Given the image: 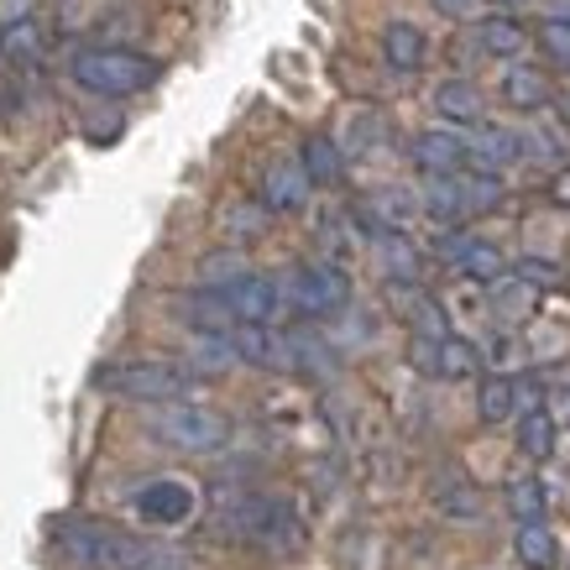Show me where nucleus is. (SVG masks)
Here are the masks:
<instances>
[{"mask_svg": "<svg viewBox=\"0 0 570 570\" xmlns=\"http://www.w3.org/2000/svg\"><path fill=\"white\" fill-rule=\"evenodd\" d=\"M58 550L69 554L79 570H189V560L174 554L168 544L110 529L100 519H69L58 529Z\"/></svg>", "mask_w": 570, "mask_h": 570, "instance_id": "1", "label": "nucleus"}, {"mask_svg": "<svg viewBox=\"0 0 570 570\" xmlns=\"http://www.w3.org/2000/svg\"><path fill=\"white\" fill-rule=\"evenodd\" d=\"M73 85L100 95V100H126V95H141L163 79V63L147 58L137 48H79L69 58Z\"/></svg>", "mask_w": 570, "mask_h": 570, "instance_id": "2", "label": "nucleus"}, {"mask_svg": "<svg viewBox=\"0 0 570 570\" xmlns=\"http://www.w3.org/2000/svg\"><path fill=\"white\" fill-rule=\"evenodd\" d=\"M95 387L110 397H131V403H168L194 387V372L184 362H163V356H137V362H110L95 372Z\"/></svg>", "mask_w": 570, "mask_h": 570, "instance_id": "3", "label": "nucleus"}, {"mask_svg": "<svg viewBox=\"0 0 570 570\" xmlns=\"http://www.w3.org/2000/svg\"><path fill=\"white\" fill-rule=\"evenodd\" d=\"M147 434L157 445L178 450V455H215V450L230 445V419L205 409V403H163L153 419H147Z\"/></svg>", "mask_w": 570, "mask_h": 570, "instance_id": "4", "label": "nucleus"}, {"mask_svg": "<svg viewBox=\"0 0 570 570\" xmlns=\"http://www.w3.org/2000/svg\"><path fill=\"white\" fill-rule=\"evenodd\" d=\"M220 529L242 544H257V550H288L298 539L294 508L277 498H236L230 508H220Z\"/></svg>", "mask_w": 570, "mask_h": 570, "instance_id": "5", "label": "nucleus"}, {"mask_svg": "<svg viewBox=\"0 0 570 570\" xmlns=\"http://www.w3.org/2000/svg\"><path fill=\"white\" fill-rule=\"evenodd\" d=\"M283 298H288L304 320H330V314H341L351 304V277L341 273L335 262H304V267L288 273Z\"/></svg>", "mask_w": 570, "mask_h": 570, "instance_id": "6", "label": "nucleus"}, {"mask_svg": "<svg viewBox=\"0 0 570 570\" xmlns=\"http://www.w3.org/2000/svg\"><path fill=\"white\" fill-rule=\"evenodd\" d=\"M131 508H137L141 523H157V529H178V523L194 519L199 498H194V487L184 482V476H153L147 487H137Z\"/></svg>", "mask_w": 570, "mask_h": 570, "instance_id": "7", "label": "nucleus"}, {"mask_svg": "<svg viewBox=\"0 0 570 570\" xmlns=\"http://www.w3.org/2000/svg\"><path fill=\"white\" fill-rule=\"evenodd\" d=\"M220 298H225V309H230L236 325H273L277 314H283V288L262 273L230 277V283L220 288Z\"/></svg>", "mask_w": 570, "mask_h": 570, "instance_id": "8", "label": "nucleus"}, {"mask_svg": "<svg viewBox=\"0 0 570 570\" xmlns=\"http://www.w3.org/2000/svg\"><path fill=\"white\" fill-rule=\"evenodd\" d=\"M230 346H236V362H252L262 372H298L294 341L273 325H230Z\"/></svg>", "mask_w": 570, "mask_h": 570, "instance_id": "9", "label": "nucleus"}, {"mask_svg": "<svg viewBox=\"0 0 570 570\" xmlns=\"http://www.w3.org/2000/svg\"><path fill=\"white\" fill-rule=\"evenodd\" d=\"M309 174L298 168V157H283V163H273L267 174H262V189H257V205L267 209V215H294V209L309 205Z\"/></svg>", "mask_w": 570, "mask_h": 570, "instance_id": "10", "label": "nucleus"}, {"mask_svg": "<svg viewBox=\"0 0 570 570\" xmlns=\"http://www.w3.org/2000/svg\"><path fill=\"white\" fill-rule=\"evenodd\" d=\"M414 163H419V174H461L466 168V137H455V131H419L414 137Z\"/></svg>", "mask_w": 570, "mask_h": 570, "instance_id": "11", "label": "nucleus"}, {"mask_svg": "<svg viewBox=\"0 0 570 570\" xmlns=\"http://www.w3.org/2000/svg\"><path fill=\"white\" fill-rule=\"evenodd\" d=\"M382 58L393 73H419L430 63V37L419 32L414 21H387L382 27Z\"/></svg>", "mask_w": 570, "mask_h": 570, "instance_id": "12", "label": "nucleus"}, {"mask_svg": "<svg viewBox=\"0 0 570 570\" xmlns=\"http://www.w3.org/2000/svg\"><path fill=\"white\" fill-rule=\"evenodd\" d=\"M372 246H377V257H382V273L397 277V283H414L419 273H424V262H419V246L397 230V225H377L372 230Z\"/></svg>", "mask_w": 570, "mask_h": 570, "instance_id": "13", "label": "nucleus"}, {"mask_svg": "<svg viewBox=\"0 0 570 570\" xmlns=\"http://www.w3.org/2000/svg\"><path fill=\"white\" fill-rule=\"evenodd\" d=\"M502 100L513 105V110H523V116L550 110V105H554L550 73H539V69H508V73H502Z\"/></svg>", "mask_w": 570, "mask_h": 570, "instance_id": "14", "label": "nucleus"}, {"mask_svg": "<svg viewBox=\"0 0 570 570\" xmlns=\"http://www.w3.org/2000/svg\"><path fill=\"white\" fill-rule=\"evenodd\" d=\"M519 153H523V137H513L508 126H482L476 141H466V163H476V168H487V174L508 168Z\"/></svg>", "mask_w": 570, "mask_h": 570, "instance_id": "15", "label": "nucleus"}, {"mask_svg": "<svg viewBox=\"0 0 570 570\" xmlns=\"http://www.w3.org/2000/svg\"><path fill=\"white\" fill-rule=\"evenodd\" d=\"M482 89L471 85V79H440L434 85V110L445 116V121L455 126H471V121H482Z\"/></svg>", "mask_w": 570, "mask_h": 570, "instance_id": "16", "label": "nucleus"}, {"mask_svg": "<svg viewBox=\"0 0 570 570\" xmlns=\"http://www.w3.org/2000/svg\"><path fill=\"white\" fill-rule=\"evenodd\" d=\"M194 377H220L236 366V346H230V330H199V341L189 346V362H184Z\"/></svg>", "mask_w": 570, "mask_h": 570, "instance_id": "17", "label": "nucleus"}, {"mask_svg": "<svg viewBox=\"0 0 570 570\" xmlns=\"http://www.w3.org/2000/svg\"><path fill=\"white\" fill-rule=\"evenodd\" d=\"M298 168L309 174V184H341V174H346V153L335 147L330 137H309L304 147H298Z\"/></svg>", "mask_w": 570, "mask_h": 570, "instance_id": "18", "label": "nucleus"}, {"mask_svg": "<svg viewBox=\"0 0 570 570\" xmlns=\"http://www.w3.org/2000/svg\"><path fill=\"white\" fill-rule=\"evenodd\" d=\"M476 366H482V351L471 341H461V335H440L434 341V377L461 382V377H476Z\"/></svg>", "mask_w": 570, "mask_h": 570, "instance_id": "19", "label": "nucleus"}, {"mask_svg": "<svg viewBox=\"0 0 570 570\" xmlns=\"http://www.w3.org/2000/svg\"><path fill=\"white\" fill-rule=\"evenodd\" d=\"M523 409V382L519 377H487L482 382V397H476V414L482 424H502Z\"/></svg>", "mask_w": 570, "mask_h": 570, "instance_id": "20", "label": "nucleus"}, {"mask_svg": "<svg viewBox=\"0 0 570 570\" xmlns=\"http://www.w3.org/2000/svg\"><path fill=\"white\" fill-rule=\"evenodd\" d=\"M513 554H519L529 570H554L560 566V544H554V534L539 519L519 523V534H513Z\"/></svg>", "mask_w": 570, "mask_h": 570, "instance_id": "21", "label": "nucleus"}, {"mask_svg": "<svg viewBox=\"0 0 570 570\" xmlns=\"http://www.w3.org/2000/svg\"><path fill=\"white\" fill-rule=\"evenodd\" d=\"M419 209L445 225L461 220V215H466V205H461V174H434L430 184H424V194H419Z\"/></svg>", "mask_w": 570, "mask_h": 570, "instance_id": "22", "label": "nucleus"}, {"mask_svg": "<svg viewBox=\"0 0 570 570\" xmlns=\"http://www.w3.org/2000/svg\"><path fill=\"white\" fill-rule=\"evenodd\" d=\"M0 52H6V63H27L32 69L37 58H42V27L32 17H17L0 27Z\"/></svg>", "mask_w": 570, "mask_h": 570, "instance_id": "23", "label": "nucleus"}, {"mask_svg": "<svg viewBox=\"0 0 570 570\" xmlns=\"http://www.w3.org/2000/svg\"><path fill=\"white\" fill-rule=\"evenodd\" d=\"M476 48L492 52V58H519L523 52V27L508 17H487L476 21Z\"/></svg>", "mask_w": 570, "mask_h": 570, "instance_id": "24", "label": "nucleus"}, {"mask_svg": "<svg viewBox=\"0 0 570 570\" xmlns=\"http://www.w3.org/2000/svg\"><path fill=\"white\" fill-rule=\"evenodd\" d=\"M455 267H461L471 283H502L508 257H502L498 246H487V242H466V246H461V257H455Z\"/></svg>", "mask_w": 570, "mask_h": 570, "instance_id": "25", "label": "nucleus"}, {"mask_svg": "<svg viewBox=\"0 0 570 570\" xmlns=\"http://www.w3.org/2000/svg\"><path fill=\"white\" fill-rule=\"evenodd\" d=\"M519 450L529 455V461H550L554 455V414H544V409H529L519 424Z\"/></svg>", "mask_w": 570, "mask_h": 570, "instance_id": "26", "label": "nucleus"}, {"mask_svg": "<svg viewBox=\"0 0 570 570\" xmlns=\"http://www.w3.org/2000/svg\"><path fill=\"white\" fill-rule=\"evenodd\" d=\"M502 502H508V513L519 523L544 519V487H539L534 476H513V482L502 487Z\"/></svg>", "mask_w": 570, "mask_h": 570, "instance_id": "27", "label": "nucleus"}, {"mask_svg": "<svg viewBox=\"0 0 570 570\" xmlns=\"http://www.w3.org/2000/svg\"><path fill=\"white\" fill-rule=\"evenodd\" d=\"M534 37H539V48L550 52L554 63H570V17H544Z\"/></svg>", "mask_w": 570, "mask_h": 570, "instance_id": "28", "label": "nucleus"}, {"mask_svg": "<svg viewBox=\"0 0 570 570\" xmlns=\"http://www.w3.org/2000/svg\"><path fill=\"white\" fill-rule=\"evenodd\" d=\"M246 273V262L236 257V252H215V257L199 262V277H205V288H225L230 277H242Z\"/></svg>", "mask_w": 570, "mask_h": 570, "instance_id": "29", "label": "nucleus"}, {"mask_svg": "<svg viewBox=\"0 0 570 570\" xmlns=\"http://www.w3.org/2000/svg\"><path fill=\"white\" fill-rule=\"evenodd\" d=\"M225 225H230V236L252 242V236H262V225H267V209L262 205H236L230 215H225Z\"/></svg>", "mask_w": 570, "mask_h": 570, "instance_id": "30", "label": "nucleus"}, {"mask_svg": "<svg viewBox=\"0 0 570 570\" xmlns=\"http://www.w3.org/2000/svg\"><path fill=\"white\" fill-rule=\"evenodd\" d=\"M519 277H523V283H554V267H550V262H539V257H523L519 262Z\"/></svg>", "mask_w": 570, "mask_h": 570, "instance_id": "31", "label": "nucleus"}, {"mask_svg": "<svg viewBox=\"0 0 570 570\" xmlns=\"http://www.w3.org/2000/svg\"><path fill=\"white\" fill-rule=\"evenodd\" d=\"M372 131H377V116H362V121H351V153H366Z\"/></svg>", "mask_w": 570, "mask_h": 570, "instance_id": "32", "label": "nucleus"}, {"mask_svg": "<svg viewBox=\"0 0 570 570\" xmlns=\"http://www.w3.org/2000/svg\"><path fill=\"white\" fill-rule=\"evenodd\" d=\"M560 199L570 205V174H560Z\"/></svg>", "mask_w": 570, "mask_h": 570, "instance_id": "33", "label": "nucleus"}, {"mask_svg": "<svg viewBox=\"0 0 570 570\" xmlns=\"http://www.w3.org/2000/svg\"><path fill=\"white\" fill-rule=\"evenodd\" d=\"M498 6H523V0H498Z\"/></svg>", "mask_w": 570, "mask_h": 570, "instance_id": "34", "label": "nucleus"}, {"mask_svg": "<svg viewBox=\"0 0 570 570\" xmlns=\"http://www.w3.org/2000/svg\"><path fill=\"white\" fill-rule=\"evenodd\" d=\"M566 69H570V63H566Z\"/></svg>", "mask_w": 570, "mask_h": 570, "instance_id": "35", "label": "nucleus"}]
</instances>
